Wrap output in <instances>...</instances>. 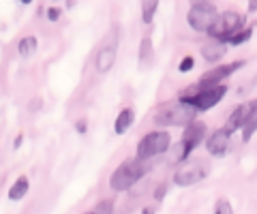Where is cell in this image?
I'll use <instances>...</instances> for the list:
<instances>
[{"label":"cell","mask_w":257,"mask_h":214,"mask_svg":"<svg viewBox=\"0 0 257 214\" xmlns=\"http://www.w3.org/2000/svg\"><path fill=\"white\" fill-rule=\"evenodd\" d=\"M227 94V86H202V84H191L189 88H184L180 92L182 103H189L191 107H195L197 112H208L210 107H214L216 103H221L223 97Z\"/></svg>","instance_id":"obj_1"},{"label":"cell","mask_w":257,"mask_h":214,"mask_svg":"<svg viewBox=\"0 0 257 214\" xmlns=\"http://www.w3.org/2000/svg\"><path fill=\"white\" fill-rule=\"evenodd\" d=\"M144 163L146 161H140V158H126V161H122L116 167V171L111 173L109 178V186L111 191H128L131 186H135L138 182L142 180L144 171H146V167H144Z\"/></svg>","instance_id":"obj_2"},{"label":"cell","mask_w":257,"mask_h":214,"mask_svg":"<svg viewBox=\"0 0 257 214\" xmlns=\"http://www.w3.org/2000/svg\"><path fill=\"white\" fill-rule=\"evenodd\" d=\"M197 109L191 107L189 103H172V105L161 107L155 114V124L157 126H187L197 118Z\"/></svg>","instance_id":"obj_3"},{"label":"cell","mask_w":257,"mask_h":214,"mask_svg":"<svg viewBox=\"0 0 257 214\" xmlns=\"http://www.w3.org/2000/svg\"><path fill=\"white\" fill-rule=\"evenodd\" d=\"M244 26V18L236 11H225V13H219L216 15V20L210 28H208V37L210 39H219V41H225L227 43V39H231L240 28Z\"/></svg>","instance_id":"obj_4"},{"label":"cell","mask_w":257,"mask_h":214,"mask_svg":"<svg viewBox=\"0 0 257 214\" xmlns=\"http://www.w3.org/2000/svg\"><path fill=\"white\" fill-rule=\"evenodd\" d=\"M208 171H210V165L208 161H202V158H193V161H182L180 169L174 173V184L176 186H193L197 182H202Z\"/></svg>","instance_id":"obj_5"},{"label":"cell","mask_w":257,"mask_h":214,"mask_svg":"<svg viewBox=\"0 0 257 214\" xmlns=\"http://www.w3.org/2000/svg\"><path fill=\"white\" fill-rule=\"evenodd\" d=\"M170 144H172V137H170L167 131L146 133L138 144V158L140 161H148V158L157 156V154H163V152L170 150Z\"/></svg>","instance_id":"obj_6"},{"label":"cell","mask_w":257,"mask_h":214,"mask_svg":"<svg viewBox=\"0 0 257 214\" xmlns=\"http://www.w3.org/2000/svg\"><path fill=\"white\" fill-rule=\"evenodd\" d=\"M216 15H219V11H216V7L212 3H208V0H199V3H195L189 9L187 22H189V26L195 30V33H208V28L214 24Z\"/></svg>","instance_id":"obj_7"},{"label":"cell","mask_w":257,"mask_h":214,"mask_svg":"<svg viewBox=\"0 0 257 214\" xmlns=\"http://www.w3.org/2000/svg\"><path fill=\"white\" fill-rule=\"evenodd\" d=\"M204 139H206V124L202 120H193L184 126L182 141H180V161H187Z\"/></svg>","instance_id":"obj_8"},{"label":"cell","mask_w":257,"mask_h":214,"mask_svg":"<svg viewBox=\"0 0 257 214\" xmlns=\"http://www.w3.org/2000/svg\"><path fill=\"white\" fill-rule=\"evenodd\" d=\"M244 67V60H236L231 62V65H221V67H214L212 71H208V73H204L202 77H199L197 84L202 86H219L223 84V79H227L231 73H236L238 69Z\"/></svg>","instance_id":"obj_9"},{"label":"cell","mask_w":257,"mask_h":214,"mask_svg":"<svg viewBox=\"0 0 257 214\" xmlns=\"http://www.w3.org/2000/svg\"><path fill=\"white\" fill-rule=\"evenodd\" d=\"M229 139L231 135L225 129H216L210 137L206 139V150H208V154H212L214 158H221L227 154V150H229Z\"/></svg>","instance_id":"obj_10"},{"label":"cell","mask_w":257,"mask_h":214,"mask_svg":"<svg viewBox=\"0 0 257 214\" xmlns=\"http://www.w3.org/2000/svg\"><path fill=\"white\" fill-rule=\"evenodd\" d=\"M116 43L114 45H105L101 47L99 54L94 56V69L96 73H107V71H111V67L116 65Z\"/></svg>","instance_id":"obj_11"},{"label":"cell","mask_w":257,"mask_h":214,"mask_svg":"<svg viewBox=\"0 0 257 214\" xmlns=\"http://www.w3.org/2000/svg\"><path fill=\"white\" fill-rule=\"evenodd\" d=\"M227 43L219 41V39H208V41L202 45V56L206 62H219L225 54H227Z\"/></svg>","instance_id":"obj_12"},{"label":"cell","mask_w":257,"mask_h":214,"mask_svg":"<svg viewBox=\"0 0 257 214\" xmlns=\"http://www.w3.org/2000/svg\"><path fill=\"white\" fill-rule=\"evenodd\" d=\"M248 105H251V103H248ZM248 105H238L234 112L229 114V118H227V122H225V126L223 129L229 133H236L238 129H242V124H244V118H246V112H248Z\"/></svg>","instance_id":"obj_13"},{"label":"cell","mask_w":257,"mask_h":214,"mask_svg":"<svg viewBox=\"0 0 257 214\" xmlns=\"http://www.w3.org/2000/svg\"><path fill=\"white\" fill-rule=\"evenodd\" d=\"M133 122H135V112L131 107H124L122 112L116 116V122H114L116 135H124V133H128V129L133 126Z\"/></svg>","instance_id":"obj_14"},{"label":"cell","mask_w":257,"mask_h":214,"mask_svg":"<svg viewBox=\"0 0 257 214\" xmlns=\"http://www.w3.org/2000/svg\"><path fill=\"white\" fill-rule=\"evenodd\" d=\"M257 131V103H251L248 105V112L244 118V124H242V139L248 141Z\"/></svg>","instance_id":"obj_15"},{"label":"cell","mask_w":257,"mask_h":214,"mask_svg":"<svg viewBox=\"0 0 257 214\" xmlns=\"http://www.w3.org/2000/svg\"><path fill=\"white\" fill-rule=\"evenodd\" d=\"M28 191H30V180H28V176H20L11 184V188H9V199L11 201H20V199L26 197Z\"/></svg>","instance_id":"obj_16"},{"label":"cell","mask_w":257,"mask_h":214,"mask_svg":"<svg viewBox=\"0 0 257 214\" xmlns=\"http://www.w3.org/2000/svg\"><path fill=\"white\" fill-rule=\"evenodd\" d=\"M37 47H39L37 37H24V39H20V43H18V52H20L22 58H30V56H35Z\"/></svg>","instance_id":"obj_17"},{"label":"cell","mask_w":257,"mask_h":214,"mask_svg":"<svg viewBox=\"0 0 257 214\" xmlns=\"http://www.w3.org/2000/svg\"><path fill=\"white\" fill-rule=\"evenodd\" d=\"M157 9H159V0H142V22L152 24Z\"/></svg>","instance_id":"obj_18"},{"label":"cell","mask_w":257,"mask_h":214,"mask_svg":"<svg viewBox=\"0 0 257 214\" xmlns=\"http://www.w3.org/2000/svg\"><path fill=\"white\" fill-rule=\"evenodd\" d=\"M251 37H253V28H251V26H248V28H242V30H238V33H236L234 37H231V39H227V45L238 47V45L246 43Z\"/></svg>","instance_id":"obj_19"},{"label":"cell","mask_w":257,"mask_h":214,"mask_svg":"<svg viewBox=\"0 0 257 214\" xmlns=\"http://www.w3.org/2000/svg\"><path fill=\"white\" fill-rule=\"evenodd\" d=\"M150 56H152V41H150V37H144L140 43V62L150 60Z\"/></svg>","instance_id":"obj_20"},{"label":"cell","mask_w":257,"mask_h":214,"mask_svg":"<svg viewBox=\"0 0 257 214\" xmlns=\"http://www.w3.org/2000/svg\"><path fill=\"white\" fill-rule=\"evenodd\" d=\"M94 214H114V199H101L94 205Z\"/></svg>","instance_id":"obj_21"},{"label":"cell","mask_w":257,"mask_h":214,"mask_svg":"<svg viewBox=\"0 0 257 214\" xmlns=\"http://www.w3.org/2000/svg\"><path fill=\"white\" fill-rule=\"evenodd\" d=\"M214 214H234V208H231V203L227 199H219L214 205Z\"/></svg>","instance_id":"obj_22"},{"label":"cell","mask_w":257,"mask_h":214,"mask_svg":"<svg viewBox=\"0 0 257 214\" xmlns=\"http://www.w3.org/2000/svg\"><path fill=\"white\" fill-rule=\"evenodd\" d=\"M193 67H195V58H193V56H184L180 60V65H178V71H180V73H189Z\"/></svg>","instance_id":"obj_23"},{"label":"cell","mask_w":257,"mask_h":214,"mask_svg":"<svg viewBox=\"0 0 257 214\" xmlns=\"http://www.w3.org/2000/svg\"><path fill=\"white\" fill-rule=\"evenodd\" d=\"M58 18H60V9H58V7H50V9H47V20H50V22H58Z\"/></svg>","instance_id":"obj_24"},{"label":"cell","mask_w":257,"mask_h":214,"mask_svg":"<svg viewBox=\"0 0 257 214\" xmlns=\"http://www.w3.org/2000/svg\"><path fill=\"white\" fill-rule=\"evenodd\" d=\"M165 195H167V184L163 182V184H159V186H157V191H155V199H157V201H161Z\"/></svg>","instance_id":"obj_25"},{"label":"cell","mask_w":257,"mask_h":214,"mask_svg":"<svg viewBox=\"0 0 257 214\" xmlns=\"http://www.w3.org/2000/svg\"><path fill=\"white\" fill-rule=\"evenodd\" d=\"M75 131L77 133H86V120H77L75 122Z\"/></svg>","instance_id":"obj_26"},{"label":"cell","mask_w":257,"mask_h":214,"mask_svg":"<svg viewBox=\"0 0 257 214\" xmlns=\"http://www.w3.org/2000/svg\"><path fill=\"white\" fill-rule=\"evenodd\" d=\"M22 141H24V135H18V137H15V141H13V146H15V148H20V146H22Z\"/></svg>","instance_id":"obj_27"},{"label":"cell","mask_w":257,"mask_h":214,"mask_svg":"<svg viewBox=\"0 0 257 214\" xmlns=\"http://www.w3.org/2000/svg\"><path fill=\"white\" fill-rule=\"evenodd\" d=\"M142 214H155V208H144Z\"/></svg>","instance_id":"obj_28"},{"label":"cell","mask_w":257,"mask_h":214,"mask_svg":"<svg viewBox=\"0 0 257 214\" xmlns=\"http://www.w3.org/2000/svg\"><path fill=\"white\" fill-rule=\"evenodd\" d=\"M22 5H32V0H20Z\"/></svg>","instance_id":"obj_29"},{"label":"cell","mask_w":257,"mask_h":214,"mask_svg":"<svg viewBox=\"0 0 257 214\" xmlns=\"http://www.w3.org/2000/svg\"><path fill=\"white\" fill-rule=\"evenodd\" d=\"M253 84H255V86H257V75H255V77H253Z\"/></svg>","instance_id":"obj_30"},{"label":"cell","mask_w":257,"mask_h":214,"mask_svg":"<svg viewBox=\"0 0 257 214\" xmlns=\"http://www.w3.org/2000/svg\"><path fill=\"white\" fill-rule=\"evenodd\" d=\"M84 214H94V212H84Z\"/></svg>","instance_id":"obj_31"}]
</instances>
